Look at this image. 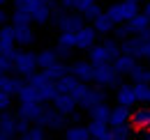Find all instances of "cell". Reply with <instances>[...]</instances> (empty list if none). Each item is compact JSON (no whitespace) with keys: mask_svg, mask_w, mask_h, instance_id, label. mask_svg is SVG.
Here are the masks:
<instances>
[{"mask_svg":"<svg viewBox=\"0 0 150 140\" xmlns=\"http://www.w3.org/2000/svg\"><path fill=\"white\" fill-rule=\"evenodd\" d=\"M139 12V2H132V0H122V2H113L111 7L106 9V14L111 16L113 23H127L134 14Z\"/></svg>","mask_w":150,"mask_h":140,"instance_id":"1","label":"cell"},{"mask_svg":"<svg viewBox=\"0 0 150 140\" xmlns=\"http://www.w3.org/2000/svg\"><path fill=\"white\" fill-rule=\"evenodd\" d=\"M118 71L113 67V62H102V64H95V83L102 85V88H115L118 85Z\"/></svg>","mask_w":150,"mask_h":140,"instance_id":"2","label":"cell"},{"mask_svg":"<svg viewBox=\"0 0 150 140\" xmlns=\"http://www.w3.org/2000/svg\"><path fill=\"white\" fill-rule=\"evenodd\" d=\"M37 53H28V51H16L14 55V74L19 76H30L33 71H37Z\"/></svg>","mask_w":150,"mask_h":140,"instance_id":"3","label":"cell"},{"mask_svg":"<svg viewBox=\"0 0 150 140\" xmlns=\"http://www.w3.org/2000/svg\"><path fill=\"white\" fill-rule=\"evenodd\" d=\"M67 122H69V115L60 113L56 106H51V108L46 106V108H44V117H42V124H44V126L60 131V129H65V126H67Z\"/></svg>","mask_w":150,"mask_h":140,"instance_id":"4","label":"cell"},{"mask_svg":"<svg viewBox=\"0 0 150 140\" xmlns=\"http://www.w3.org/2000/svg\"><path fill=\"white\" fill-rule=\"evenodd\" d=\"M44 101H21L19 106V115L28 117L33 124H42V117H44Z\"/></svg>","mask_w":150,"mask_h":140,"instance_id":"5","label":"cell"},{"mask_svg":"<svg viewBox=\"0 0 150 140\" xmlns=\"http://www.w3.org/2000/svg\"><path fill=\"white\" fill-rule=\"evenodd\" d=\"M122 53H129L134 57H146V35H132L125 41H120Z\"/></svg>","mask_w":150,"mask_h":140,"instance_id":"6","label":"cell"},{"mask_svg":"<svg viewBox=\"0 0 150 140\" xmlns=\"http://www.w3.org/2000/svg\"><path fill=\"white\" fill-rule=\"evenodd\" d=\"M16 133V117L9 113V110H2L0 113V140H12Z\"/></svg>","mask_w":150,"mask_h":140,"instance_id":"7","label":"cell"},{"mask_svg":"<svg viewBox=\"0 0 150 140\" xmlns=\"http://www.w3.org/2000/svg\"><path fill=\"white\" fill-rule=\"evenodd\" d=\"M95 41H97V30L93 25H83L76 32V48H81V51H90L95 46Z\"/></svg>","mask_w":150,"mask_h":140,"instance_id":"8","label":"cell"},{"mask_svg":"<svg viewBox=\"0 0 150 140\" xmlns=\"http://www.w3.org/2000/svg\"><path fill=\"white\" fill-rule=\"evenodd\" d=\"M69 74L72 76H76L79 80H86V83H90L95 78V64L88 60V62H83V60H79V62H74L72 67H69Z\"/></svg>","mask_w":150,"mask_h":140,"instance_id":"9","label":"cell"},{"mask_svg":"<svg viewBox=\"0 0 150 140\" xmlns=\"http://www.w3.org/2000/svg\"><path fill=\"white\" fill-rule=\"evenodd\" d=\"M102 101H106V94H104V88L102 85H95V88H88V92L83 94V99L79 101V106L81 108H93V106L102 104Z\"/></svg>","mask_w":150,"mask_h":140,"instance_id":"10","label":"cell"},{"mask_svg":"<svg viewBox=\"0 0 150 140\" xmlns=\"http://www.w3.org/2000/svg\"><path fill=\"white\" fill-rule=\"evenodd\" d=\"M51 104L56 106L60 113H65V115H69V113H74L76 106H79V101H76L74 97L69 94V92H58L56 97H53V101Z\"/></svg>","mask_w":150,"mask_h":140,"instance_id":"11","label":"cell"},{"mask_svg":"<svg viewBox=\"0 0 150 140\" xmlns=\"http://www.w3.org/2000/svg\"><path fill=\"white\" fill-rule=\"evenodd\" d=\"M111 62H113V67H115V71H118L120 76H125V74L129 76V71L136 67V57L129 55V53H120L118 57H113Z\"/></svg>","mask_w":150,"mask_h":140,"instance_id":"12","label":"cell"},{"mask_svg":"<svg viewBox=\"0 0 150 140\" xmlns=\"http://www.w3.org/2000/svg\"><path fill=\"white\" fill-rule=\"evenodd\" d=\"M132 122V110L127 106H115L111 108V115H109V126H118V124H127Z\"/></svg>","mask_w":150,"mask_h":140,"instance_id":"13","label":"cell"},{"mask_svg":"<svg viewBox=\"0 0 150 140\" xmlns=\"http://www.w3.org/2000/svg\"><path fill=\"white\" fill-rule=\"evenodd\" d=\"M88 131H90V138H95V140H109L111 138V126H109V122L93 120V122L88 124Z\"/></svg>","mask_w":150,"mask_h":140,"instance_id":"14","label":"cell"},{"mask_svg":"<svg viewBox=\"0 0 150 140\" xmlns=\"http://www.w3.org/2000/svg\"><path fill=\"white\" fill-rule=\"evenodd\" d=\"M127 25L132 28L134 35H141V32H146V30L150 28V16L146 14V12H136V14L127 21Z\"/></svg>","mask_w":150,"mask_h":140,"instance_id":"15","label":"cell"},{"mask_svg":"<svg viewBox=\"0 0 150 140\" xmlns=\"http://www.w3.org/2000/svg\"><path fill=\"white\" fill-rule=\"evenodd\" d=\"M35 41V32L30 25H14V44L19 46H30Z\"/></svg>","mask_w":150,"mask_h":140,"instance_id":"16","label":"cell"},{"mask_svg":"<svg viewBox=\"0 0 150 140\" xmlns=\"http://www.w3.org/2000/svg\"><path fill=\"white\" fill-rule=\"evenodd\" d=\"M115 101H118L120 106H127V108H132V106L136 104L134 85H120V88L115 90Z\"/></svg>","mask_w":150,"mask_h":140,"instance_id":"17","label":"cell"},{"mask_svg":"<svg viewBox=\"0 0 150 140\" xmlns=\"http://www.w3.org/2000/svg\"><path fill=\"white\" fill-rule=\"evenodd\" d=\"M25 83L21 78H14L9 74H0V90L2 92H9V94H19V90L23 88Z\"/></svg>","mask_w":150,"mask_h":140,"instance_id":"18","label":"cell"},{"mask_svg":"<svg viewBox=\"0 0 150 140\" xmlns=\"http://www.w3.org/2000/svg\"><path fill=\"white\" fill-rule=\"evenodd\" d=\"M132 124L143 129V131H150V106L146 108H139V110H132Z\"/></svg>","mask_w":150,"mask_h":140,"instance_id":"19","label":"cell"},{"mask_svg":"<svg viewBox=\"0 0 150 140\" xmlns=\"http://www.w3.org/2000/svg\"><path fill=\"white\" fill-rule=\"evenodd\" d=\"M93 28L97 30V35H109V32H113L115 23L111 21V16H109L106 12H102V14H99V16L93 21Z\"/></svg>","mask_w":150,"mask_h":140,"instance_id":"20","label":"cell"},{"mask_svg":"<svg viewBox=\"0 0 150 140\" xmlns=\"http://www.w3.org/2000/svg\"><path fill=\"white\" fill-rule=\"evenodd\" d=\"M58 60H60V55H58L56 48H44V51L37 53V67L39 69H46V67L56 64Z\"/></svg>","mask_w":150,"mask_h":140,"instance_id":"21","label":"cell"},{"mask_svg":"<svg viewBox=\"0 0 150 140\" xmlns=\"http://www.w3.org/2000/svg\"><path fill=\"white\" fill-rule=\"evenodd\" d=\"M88 57H90V62H93V64L111 62V55H109V51H106V46H104V44H95L93 48L88 51Z\"/></svg>","mask_w":150,"mask_h":140,"instance_id":"22","label":"cell"},{"mask_svg":"<svg viewBox=\"0 0 150 140\" xmlns=\"http://www.w3.org/2000/svg\"><path fill=\"white\" fill-rule=\"evenodd\" d=\"M65 138L67 140H88L90 138V131H88V126L74 124V126H67L65 129Z\"/></svg>","mask_w":150,"mask_h":140,"instance_id":"23","label":"cell"},{"mask_svg":"<svg viewBox=\"0 0 150 140\" xmlns=\"http://www.w3.org/2000/svg\"><path fill=\"white\" fill-rule=\"evenodd\" d=\"M19 101H42V97H39V90L35 85H30V83H25L23 88L19 90Z\"/></svg>","mask_w":150,"mask_h":140,"instance_id":"24","label":"cell"},{"mask_svg":"<svg viewBox=\"0 0 150 140\" xmlns=\"http://www.w3.org/2000/svg\"><path fill=\"white\" fill-rule=\"evenodd\" d=\"M44 74L49 76V80H58V78H62V76H67V74H69V67H67V64H62V62L58 60L56 64L46 67V69H44Z\"/></svg>","mask_w":150,"mask_h":140,"instance_id":"25","label":"cell"},{"mask_svg":"<svg viewBox=\"0 0 150 140\" xmlns=\"http://www.w3.org/2000/svg\"><path fill=\"white\" fill-rule=\"evenodd\" d=\"M12 25H30L33 23V14L28 9H21V7H14V14H12Z\"/></svg>","mask_w":150,"mask_h":140,"instance_id":"26","label":"cell"},{"mask_svg":"<svg viewBox=\"0 0 150 140\" xmlns=\"http://www.w3.org/2000/svg\"><path fill=\"white\" fill-rule=\"evenodd\" d=\"M109 115H111V108L106 106V101H102V104H97L90 108V117L93 120H99V122H109Z\"/></svg>","mask_w":150,"mask_h":140,"instance_id":"27","label":"cell"},{"mask_svg":"<svg viewBox=\"0 0 150 140\" xmlns=\"http://www.w3.org/2000/svg\"><path fill=\"white\" fill-rule=\"evenodd\" d=\"M139 104H150V83H132Z\"/></svg>","mask_w":150,"mask_h":140,"instance_id":"28","label":"cell"},{"mask_svg":"<svg viewBox=\"0 0 150 140\" xmlns=\"http://www.w3.org/2000/svg\"><path fill=\"white\" fill-rule=\"evenodd\" d=\"M129 78L134 80V83H150V67L136 64V67L129 71Z\"/></svg>","mask_w":150,"mask_h":140,"instance_id":"29","label":"cell"},{"mask_svg":"<svg viewBox=\"0 0 150 140\" xmlns=\"http://www.w3.org/2000/svg\"><path fill=\"white\" fill-rule=\"evenodd\" d=\"M21 138H23V140H44V138H46L44 124H30V129H28Z\"/></svg>","mask_w":150,"mask_h":140,"instance_id":"30","label":"cell"},{"mask_svg":"<svg viewBox=\"0 0 150 140\" xmlns=\"http://www.w3.org/2000/svg\"><path fill=\"white\" fill-rule=\"evenodd\" d=\"M0 46H14V25H0Z\"/></svg>","mask_w":150,"mask_h":140,"instance_id":"31","label":"cell"},{"mask_svg":"<svg viewBox=\"0 0 150 140\" xmlns=\"http://www.w3.org/2000/svg\"><path fill=\"white\" fill-rule=\"evenodd\" d=\"M46 21H51V7H49V5H42V7H37V9L33 12V23L44 25Z\"/></svg>","mask_w":150,"mask_h":140,"instance_id":"32","label":"cell"},{"mask_svg":"<svg viewBox=\"0 0 150 140\" xmlns=\"http://www.w3.org/2000/svg\"><path fill=\"white\" fill-rule=\"evenodd\" d=\"M132 133V126L129 122L127 124H118V126H111V138L109 140H127Z\"/></svg>","mask_w":150,"mask_h":140,"instance_id":"33","label":"cell"},{"mask_svg":"<svg viewBox=\"0 0 150 140\" xmlns=\"http://www.w3.org/2000/svg\"><path fill=\"white\" fill-rule=\"evenodd\" d=\"M76 76H72V74H67V76H62V78H58L56 85H58V92H69V90L76 85Z\"/></svg>","mask_w":150,"mask_h":140,"instance_id":"34","label":"cell"},{"mask_svg":"<svg viewBox=\"0 0 150 140\" xmlns=\"http://www.w3.org/2000/svg\"><path fill=\"white\" fill-rule=\"evenodd\" d=\"M134 32H132V28L127 25V23H115V28H113V37L118 39V41H125L127 37H132Z\"/></svg>","mask_w":150,"mask_h":140,"instance_id":"35","label":"cell"},{"mask_svg":"<svg viewBox=\"0 0 150 140\" xmlns=\"http://www.w3.org/2000/svg\"><path fill=\"white\" fill-rule=\"evenodd\" d=\"M102 44L106 46V51H109V55H111V60H113V57H118V55L122 53V48H120V41H118L115 37H113V39H104Z\"/></svg>","mask_w":150,"mask_h":140,"instance_id":"36","label":"cell"},{"mask_svg":"<svg viewBox=\"0 0 150 140\" xmlns=\"http://www.w3.org/2000/svg\"><path fill=\"white\" fill-rule=\"evenodd\" d=\"M58 44L60 46H67V48H76V32H60Z\"/></svg>","mask_w":150,"mask_h":140,"instance_id":"37","label":"cell"},{"mask_svg":"<svg viewBox=\"0 0 150 140\" xmlns=\"http://www.w3.org/2000/svg\"><path fill=\"white\" fill-rule=\"evenodd\" d=\"M86 92H88V83H86V80H76V85H74L72 90H69V94L74 97L76 101H81Z\"/></svg>","mask_w":150,"mask_h":140,"instance_id":"38","label":"cell"},{"mask_svg":"<svg viewBox=\"0 0 150 140\" xmlns=\"http://www.w3.org/2000/svg\"><path fill=\"white\" fill-rule=\"evenodd\" d=\"M12 71H14V60L0 53V74H12Z\"/></svg>","mask_w":150,"mask_h":140,"instance_id":"39","label":"cell"},{"mask_svg":"<svg viewBox=\"0 0 150 140\" xmlns=\"http://www.w3.org/2000/svg\"><path fill=\"white\" fill-rule=\"evenodd\" d=\"M30 120H28V117H23V115H19V117H16V133H19V136H23V133H25V131H28V129H30Z\"/></svg>","mask_w":150,"mask_h":140,"instance_id":"40","label":"cell"},{"mask_svg":"<svg viewBox=\"0 0 150 140\" xmlns=\"http://www.w3.org/2000/svg\"><path fill=\"white\" fill-rule=\"evenodd\" d=\"M99 14H102V9H99V5H97V2H95V5H90V7H88V9L83 12L86 21H95V18L99 16Z\"/></svg>","mask_w":150,"mask_h":140,"instance_id":"41","label":"cell"},{"mask_svg":"<svg viewBox=\"0 0 150 140\" xmlns=\"http://www.w3.org/2000/svg\"><path fill=\"white\" fill-rule=\"evenodd\" d=\"M12 97H14V94L0 90V113H2V110H9V106H12Z\"/></svg>","mask_w":150,"mask_h":140,"instance_id":"42","label":"cell"},{"mask_svg":"<svg viewBox=\"0 0 150 140\" xmlns=\"http://www.w3.org/2000/svg\"><path fill=\"white\" fill-rule=\"evenodd\" d=\"M90 5H95V0H76L74 9H76V12H81V14H83V12H86V9L90 7Z\"/></svg>","mask_w":150,"mask_h":140,"instance_id":"43","label":"cell"},{"mask_svg":"<svg viewBox=\"0 0 150 140\" xmlns=\"http://www.w3.org/2000/svg\"><path fill=\"white\" fill-rule=\"evenodd\" d=\"M58 5H60L65 12H72V9H74V5H76V0H58ZM74 12H76V9H74Z\"/></svg>","mask_w":150,"mask_h":140,"instance_id":"44","label":"cell"},{"mask_svg":"<svg viewBox=\"0 0 150 140\" xmlns=\"http://www.w3.org/2000/svg\"><path fill=\"white\" fill-rule=\"evenodd\" d=\"M5 21H7V14H5V9H2V7H0V25H2V23H5Z\"/></svg>","mask_w":150,"mask_h":140,"instance_id":"45","label":"cell"},{"mask_svg":"<svg viewBox=\"0 0 150 140\" xmlns=\"http://www.w3.org/2000/svg\"><path fill=\"white\" fill-rule=\"evenodd\" d=\"M143 12H146V14H148V16H150V0H148V2H146V9H143Z\"/></svg>","mask_w":150,"mask_h":140,"instance_id":"46","label":"cell"},{"mask_svg":"<svg viewBox=\"0 0 150 140\" xmlns=\"http://www.w3.org/2000/svg\"><path fill=\"white\" fill-rule=\"evenodd\" d=\"M7 2H12V0H0V7H5Z\"/></svg>","mask_w":150,"mask_h":140,"instance_id":"47","label":"cell"},{"mask_svg":"<svg viewBox=\"0 0 150 140\" xmlns=\"http://www.w3.org/2000/svg\"><path fill=\"white\" fill-rule=\"evenodd\" d=\"M132 2H143V0H132Z\"/></svg>","mask_w":150,"mask_h":140,"instance_id":"48","label":"cell"},{"mask_svg":"<svg viewBox=\"0 0 150 140\" xmlns=\"http://www.w3.org/2000/svg\"><path fill=\"white\" fill-rule=\"evenodd\" d=\"M148 62H150V57H148Z\"/></svg>","mask_w":150,"mask_h":140,"instance_id":"49","label":"cell"}]
</instances>
